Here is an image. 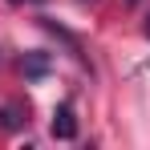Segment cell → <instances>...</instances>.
<instances>
[{"label": "cell", "mask_w": 150, "mask_h": 150, "mask_svg": "<svg viewBox=\"0 0 150 150\" xmlns=\"http://www.w3.org/2000/svg\"><path fill=\"white\" fill-rule=\"evenodd\" d=\"M130 4H138V0H130Z\"/></svg>", "instance_id": "obj_6"}, {"label": "cell", "mask_w": 150, "mask_h": 150, "mask_svg": "<svg viewBox=\"0 0 150 150\" xmlns=\"http://www.w3.org/2000/svg\"><path fill=\"white\" fill-rule=\"evenodd\" d=\"M146 37H150V16H146Z\"/></svg>", "instance_id": "obj_5"}, {"label": "cell", "mask_w": 150, "mask_h": 150, "mask_svg": "<svg viewBox=\"0 0 150 150\" xmlns=\"http://www.w3.org/2000/svg\"><path fill=\"white\" fill-rule=\"evenodd\" d=\"M21 69H25V77H28V81H41V77L49 73V53H25Z\"/></svg>", "instance_id": "obj_3"}, {"label": "cell", "mask_w": 150, "mask_h": 150, "mask_svg": "<svg viewBox=\"0 0 150 150\" xmlns=\"http://www.w3.org/2000/svg\"><path fill=\"white\" fill-rule=\"evenodd\" d=\"M28 122L25 105H16V101H8V105H0V130H8V134H16L21 126Z\"/></svg>", "instance_id": "obj_2"}, {"label": "cell", "mask_w": 150, "mask_h": 150, "mask_svg": "<svg viewBox=\"0 0 150 150\" xmlns=\"http://www.w3.org/2000/svg\"><path fill=\"white\" fill-rule=\"evenodd\" d=\"M12 4H37V0H12Z\"/></svg>", "instance_id": "obj_4"}, {"label": "cell", "mask_w": 150, "mask_h": 150, "mask_svg": "<svg viewBox=\"0 0 150 150\" xmlns=\"http://www.w3.org/2000/svg\"><path fill=\"white\" fill-rule=\"evenodd\" d=\"M53 138H61V142H73L77 138V118H73V105L69 101H61L53 110Z\"/></svg>", "instance_id": "obj_1"}]
</instances>
